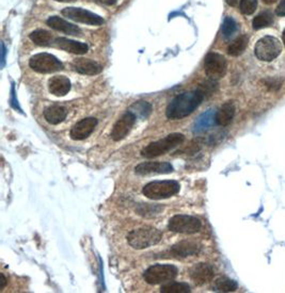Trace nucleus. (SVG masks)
I'll list each match as a JSON object with an SVG mask.
<instances>
[{
	"mask_svg": "<svg viewBox=\"0 0 285 293\" xmlns=\"http://www.w3.org/2000/svg\"><path fill=\"white\" fill-rule=\"evenodd\" d=\"M227 1V3L229 4V5H231V6H235L236 4H237V1L238 0H226Z\"/></svg>",
	"mask_w": 285,
	"mask_h": 293,
	"instance_id": "obj_38",
	"label": "nucleus"
},
{
	"mask_svg": "<svg viewBox=\"0 0 285 293\" xmlns=\"http://www.w3.org/2000/svg\"><path fill=\"white\" fill-rule=\"evenodd\" d=\"M130 112L140 118H146L152 112V104L147 101H136L129 109Z\"/></svg>",
	"mask_w": 285,
	"mask_h": 293,
	"instance_id": "obj_26",
	"label": "nucleus"
},
{
	"mask_svg": "<svg viewBox=\"0 0 285 293\" xmlns=\"http://www.w3.org/2000/svg\"><path fill=\"white\" fill-rule=\"evenodd\" d=\"M189 275L194 284L198 285V286H202V285L213 281L215 276V270L211 265L201 262V264H198L191 268Z\"/></svg>",
	"mask_w": 285,
	"mask_h": 293,
	"instance_id": "obj_14",
	"label": "nucleus"
},
{
	"mask_svg": "<svg viewBox=\"0 0 285 293\" xmlns=\"http://www.w3.org/2000/svg\"><path fill=\"white\" fill-rule=\"evenodd\" d=\"M162 210V207L160 205H152V204H143L139 209V214L143 216H153L158 214Z\"/></svg>",
	"mask_w": 285,
	"mask_h": 293,
	"instance_id": "obj_30",
	"label": "nucleus"
},
{
	"mask_svg": "<svg viewBox=\"0 0 285 293\" xmlns=\"http://www.w3.org/2000/svg\"><path fill=\"white\" fill-rule=\"evenodd\" d=\"M282 51L280 41L274 36H264L256 44L254 52L258 59L262 61L271 62L278 57Z\"/></svg>",
	"mask_w": 285,
	"mask_h": 293,
	"instance_id": "obj_6",
	"label": "nucleus"
},
{
	"mask_svg": "<svg viewBox=\"0 0 285 293\" xmlns=\"http://www.w3.org/2000/svg\"><path fill=\"white\" fill-rule=\"evenodd\" d=\"M73 69L79 74L93 76V75L100 74L103 71V66L90 59L80 58L73 62Z\"/></svg>",
	"mask_w": 285,
	"mask_h": 293,
	"instance_id": "obj_17",
	"label": "nucleus"
},
{
	"mask_svg": "<svg viewBox=\"0 0 285 293\" xmlns=\"http://www.w3.org/2000/svg\"><path fill=\"white\" fill-rule=\"evenodd\" d=\"M249 43V37L247 35H242L238 36L233 43L230 44V46L228 47V54L230 56L237 57L239 55H242L245 51V49L248 46Z\"/></svg>",
	"mask_w": 285,
	"mask_h": 293,
	"instance_id": "obj_24",
	"label": "nucleus"
},
{
	"mask_svg": "<svg viewBox=\"0 0 285 293\" xmlns=\"http://www.w3.org/2000/svg\"><path fill=\"white\" fill-rule=\"evenodd\" d=\"M204 70L207 77L213 80L219 79L227 73V60L219 54L211 52L205 58Z\"/></svg>",
	"mask_w": 285,
	"mask_h": 293,
	"instance_id": "obj_9",
	"label": "nucleus"
},
{
	"mask_svg": "<svg viewBox=\"0 0 285 293\" xmlns=\"http://www.w3.org/2000/svg\"><path fill=\"white\" fill-rule=\"evenodd\" d=\"M177 272V268L172 265H154L143 273V279L149 285H159L173 281Z\"/></svg>",
	"mask_w": 285,
	"mask_h": 293,
	"instance_id": "obj_5",
	"label": "nucleus"
},
{
	"mask_svg": "<svg viewBox=\"0 0 285 293\" xmlns=\"http://www.w3.org/2000/svg\"><path fill=\"white\" fill-rule=\"evenodd\" d=\"M30 40H31L37 46H49L51 43L54 44V37L46 31V30H35L30 34Z\"/></svg>",
	"mask_w": 285,
	"mask_h": 293,
	"instance_id": "obj_23",
	"label": "nucleus"
},
{
	"mask_svg": "<svg viewBox=\"0 0 285 293\" xmlns=\"http://www.w3.org/2000/svg\"><path fill=\"white\" fill-rule=\"evenodd\" d=\"M12 106L15 108V109H19L18 107V101L15 99V90H14V86H12Z\"/></svg>",
	"mask_w": 285,
	"mask_h": 293,
	"instance_id": "obj_34",
	"label": "nucleus"
},
{
	"mask_svg": "<svg viewBox=\"0 0 285 293\" xmlns=\"http://www.w3.org/2000/svg\"><path fill=\"white\" fill-rule=\"evenodd\" d=\"M162 239L161 231L152 226H144L132 230L127 235L129 244L136 250H144L158 244Z\"/></svg>",
	"mask_w": 285,
	"mask_h": 293,
	"instance_id": "obj_2",
	"label": "nucleus"
},
{
	"mask_svg": "<svg viewBox=\"0 0 285 293\" xmlns=\"http://www.w3.org/2000/svg\"><path fill=\"white\" fill-rule=\"evenodd\" d=\"M55 1H59V2H73V1H76V0H55Z\"/></svg>",
	"mask_w": 285,
	"mask_h": 293,
	"instance_id": "obj_40",
	"label": "nucleus"
},
{
	"mask_svg": "<svg viewBox=\"0 0 285 293\" xmlns=\"http://www.w3.org/2000/svg\"><path fill=\"white\" fill-rule=\"evenodd\" d=\"M46 22L51 29H55V30H57V31H61V32H64V33L70 34V35H80L81 34V30L77 26L70 24L69 21H66L58 16L49 17Z\"/></svg>",
	"mask_w": 285,
	"mask_h": 293,
	"instance_id": "obj_18",
	"label": "nucleus"
},
{
	"mask_svg": "<svg viewBox=\"0 0 285 293\" xmlns=\"http://www.w3.org/2000/svg\"><path fill=\"white\" fill-rule=\"evenodd\" d=\"M135 172L141 176L170 174L173 172V167L169 162H143L135 168Z\"/></svg>",
	"mask_w": 285,
	"mask_h": 293,
	"instance_id": "obj_12",
	"label": "nucleus"
},
{
	"mask_svg": "<svg viewBox=\"0 0 285 293\" xmlns=\"http://www.w3.org/2000/svg\"><path fill=\"white\" fill-rule=\"evenodd\" d=\"M202 226L201 221L196 216L186 215V214H177L172 216L168 228L177 234H185V235H192L196 234Z\"/></svg>",
	"mask_w": 285,
	"mask_h": 293,
	"instance_id": "obj_7",
	"label": "nucleus"
},
{
	"mask_svg": "<svg viewBox=\"0 0 285 293\" xmlns=\"http://www.w3.org/2000/svg\"><path fill=\"white\" fill-rule=\"evenodd\" d=\"M184 140H185L184 134L171 133L166 138L149 143L147 146H145L141 150V155L142 157L146 158V159H153V158L167 154L171 149L181 145L184 142Z\"/></svg>",
	"mask_w": 285,
	"mask_h": 293,
	"instance_id": "obj_3",
	"label": "nucleus"
},
{
	"mask_svg": "<svg viewBox=\"0 0 285 293\" xmlns=\"http://www.w3.org/2000/svg\"><path fill=\"white\" fill-rule=\"evenodd\" d=\"M258 7V0H242L241 1V12L245 15H250L254 13Z\"/></svg>",
	"mask_w": 285,
	"mask_h": 293,
	"instance_id": "obj_31",
	"label": "nucleus"
},
{
	"mask_svg": "<svg viewBox=\"0 0 285 293\" xmlns=\"http://www.w3.org/2000/svg\"><path fill=\"white\" fill-rule=\"evenodd\" d=\"M274 22V16L269 12H263L259 14L257 17H254L252 21V26L256 30L263 29L269 27Z\"/></svg>",
	"mask_w": 285,
	"mask_h": 293,
	"instance_id": "obj_28",
	"label": "nucleus"
},
{
	"mask_svg": "<svg viewBox=\"0 0 285 293\" xmlns=\"http://www.w3.org/2000/svg\"><path fill=\"white\" fill-rule=\"evenodd\" d=\"M276 14L278 15V16H285V0H282L280 4L277 6Z\"/></svg>",
	"mask_w": 285,
	"mask_h": 293,
	"instance_id": "obj_33",
	"label": "nucleus"
},
{
	"mask_svg": "<svg viewBox=\"0 0 285 293\" xmlns=\"http://www.w3.org/2000/svg\"><path fill=\"white\" fill-rule=\"evenodd\" d=\"M4 62H5V46L4 44L1 43V66H4Z\"/></svg>",
	"mask_w": 285,
	"mask_h": 293,
	"instance_id": "obj_36",
	"label": "nucleus"
},
{
	"mask_svg": "<svg viewBox=\"0 0 285 293\" xmlns=\"http://www.w3.org/2000/svg\"><path fill=\"white\" fill-rule=\"evenodd\" d=\"M201 251V246L199 243L193 242V241H188V240H184V241H181L176 243L175 245L172 246L171 252L176 257H181V258H186L189 256H194V255H198Z\"/></svg>",
	"mask_w": 285,
	"mask_h": 293,
	"instance_id": "obj_16",
	"label": "nucleus"
},
{
	"mask_svg": "<svg viewBox=\"0 0 285 293\" xmlns=\"http://www.w3.org/2000/svg\"><path fill=\"white\" fill-rule=\"evenodd\" d=\"M136 122V116H135L132 112L127 111L125 114H123L121 117L118 119V122L115 124L114 128L111 131V139L118 142L126 138L132 130V128Z\"/></svg>",
	"mask_w": 285,
	"mask_h": 293,
	"instance_id": "obj_11",
	"label": "nucleus"
},
{
	"mask_svg": "<svg viewBox=\"0 0 285 293\" xmlns=\"http://www.w3.org/2000/svg\"><path fill=\"white\" fill-rule=\"evenodd\" d=\"M216 124V113L213 110H208L204 113H202L198 118L197 121L194 122L193 127H192V131L193 133H202Z\"/></svg>",
	"mask_w": 285,
	"mask_h": 293,
	"instance_id": "obj_20",
	"label": "nucleus"
},
{
	"mask_svg": "<svg viewBox=\"0 0 285 293\" xmlns=\"http://www.w3.org/2000/svg\"><path fill=\"white\" fill-rule=\"evenodd\" d=\"M29 66L34 72L41 74H49L63 70V64L60 60H58L55 56L45 54V52L31 57L29 61Z\"/></svg>",
	"mask_w": 285,
	"mask_h": 293,
	"instance_id": "obj_8",
	"label": "nucleus"
},
{
	"mask_svg": "<svg viewBox=\"0 0 285 293\" xmlns=\"http://www.w3.org/2000/svg\"><path fill=\"white\" fill-rule=\"evenodd\" d=\"M235 115V107L233 102H226L216 112V124L226 127L233 121Z\"/></svg>",
	"mask_w": 285,
	"mask_h": 293,
	"instance_id": "obj_21",
	"label": "nucleus"
},
{
	"mask_svg": "<svg viewBox=\"0 0 285 293\" xmlns=\"http://www.w3.org/2000/svg\"><path fill=\"white\" fill-rule=\"evenodd\" d=\"M204 97L205 95L199 89L176 96L167 107V117L169 119H181L190 115L203 101Z\"/></svg>",
	"mask_w": 285,
	"mask_h": 293,
	"instance_id": "obj_1",
	"label": "nucleus"
},
{
	"mask_svg": "<svg viewBox=\"0 0 285 293\" xmlns=\"http://www.w3.org/2000/svg\"><path fill=\"white\" fill-rule=\"evenodd\" d=\"M96 125L97 119L94 117H87L81 119V121H79L73 126V128L70 132V137L72 140L75 141L85 140L88 137H90V134L94 131Z\"/></svg>",
	"mask_w": 285,
	"mask_h": 293,
	"instance_id": "obj_13",
	"label": "nucleus"
},
{
	"mask_svg": "<svg viewBox=\"0 0 285 293\" xmlns=\"http://www.w3.org/2000/svg\"><path fill=\"white\" fill-rule=\"evenodd\" d=\"M161 293H189L190 286L186 283H175V282H168L164 283L161 288Z\"/></svg>",
	"mask_w": 285,
	"mask_h": 293,
	"instance_id": "obj_27",
	"label": "nucleus"
},
{
	"mask_svg": "<svg viewBox=\"0 0 285 293\" xmlns=\"http://www.w3.org/2000/svg\"><path fill=\"white\" fill-rule=\"evenodd\" d=\"M237 30V25L235 20L232 17H227L223 21L222 25V33L226 39H229L232 35H233Z\"/></svg>",
	"mask_w": 285,
	"mask_h": 293,
	"instance_id": "obj_29",
	"label": "nucleus"
},
{
	"mask_svg": "<svg viewBox=\"0 0 285 293\" xmlns=\"http://www.w3.org/2000/svg\"><path fill=\"white\" fill-rule=\"evenodd\" d=\"M238 288V284L231 280L228 279V277H220V279L217 280L214 283L213 286V291L215 292H234Z\"/></svg>",
	"mask_w": 285,
	"mask_h": 293,
	"instance_id": "obj_25",
	"label": "nucleus"
},
{
	"mask_svg": "<svg viewBox=\"0 0 285 293\" xmlns=\"http://www.w3.org/2000/svg\"><path fill=\"white\" fill-rule=\"evenodd\" d=\"M0 277H1V284H0V290H2L5 287V285H6V279H5V276L2 273L0 274Z\"/></svg>",
	"mask_w": 285,
	"mask_h": 293,
	"instance_id": "obj_37",
	"label": "nucleus"
},
{
	"mask_svg": "<svg viewBox=\"0 0 285 293\" xmlns=\"http://www.w3.org/2000/svg\"><path fill=\"white\" fill-rule=\"evenodd\" d=\"M94 1L102 3V4H106V5H112L117 2V0H94Z\"/></svg>",
	"mask_w": 285,
	"mask_h": 293,
	"instance_id": "obj_35",
	"label": "nucleus"
},
{
	"mask_svg": "<svg viewBox=\"0 0 285 293\" xmlns=\"http://www.w3.org/2000/svg\"><path fill=\"white\" fill-rule=\"evenodd\" d=\"M276 1L277 0H263V2L266 4H272V3H275Z\"/></svg>",
	"mask_w": 285,
	"mask_h": 293,
	"instance_id": "obj_39",
	"label": "nucleus"
},
{
	"mask_svg": "<svg viewBox=\"0 0 285 293\" xmlns=\"http://www.w3.org/2000/svg\"><path fill=\"white\" fill-rule=\"evenodd\" d=\"M62 14L69 19L82 22V24L92 26H100L104 24L103 17L90 11L80 9V7H65V9L62 10Z\"/></svg>",
	"mask_w": 285,
	"mask_h": 293,
	"instance_id": "obj_10",
	"label": "nucleus"
},
{
	"mask_svg": "<svg viewBox=\"0 0 285 293\" xmlns=\"http://www.w3.org/2000/svg\"><path fill=\"white\" fill-rule=\"evenodd\" d=\"M67 110L66 108L59 106V104H54V106H49L44 111V117L46 121L51 125H58L62 123L66 118Z\"/></svg>",
	"mask_w": 285,
	"mask_h": 293,
	"instance_id": "obj_22",
	"label": "nucleus"
},
{
	"mask_svg": "<svg viewBox=\"0 0 285 293\" xmlns=\"http://www.w3.org/2000/svg\"><path fill=\"white\" fill-rule=\"evenodd\" d=\"M179 189H181L179 184L174 180H162V182L158 180L145 185L142 189V193L149 199L159 200L173 196L179 192Z\"/></svg>",
	"mask_w": 285,
	"mask_h": 293,
	"instance_id": "obj_4",
	"label": "nucleus"
},
{
	"mask_svg": "<svg viewBox=\"0 0 285 293\" xmlns=\"http://www.w3.org/2000/svg\"><path fill=\"white\" fill-rule=\"evenodd\" d=\"M266 82V87L271 90H279L282 85V80L279 79H267L265 80Z\"/></svg>",
	"mask_w": 285,
	"mask_h": 293,
	"instance_id": "obj_32",
	"label": "nucleus"
},
{
	"mask_svg": "<svg viewBox=\"0 0 285 293\" xmlns=\"http://www.w3.org/2000/svg\"><path fill=\"white\" fill-rule=\"evenodd\" d=\"M54 45L57 48H60L75 55H85L87 54L89 49L87 44L73 41L70 39H65V37H57L54 41Z\"/></svg>",
	"mask_w": 285,
	"mask_h": 293,
	"instance_id": "obj_15",
	"label": "nucleus"
},
{
	"mask_svg": "<svg viewBox=\"0 0 285 293\" xmlns=\"http://www.w3.org/2000/svg\"><path fill=\"white\" fill-rule=\"evenodd\" d=\"M283 43H284V46H285V30H284V32H283Z\"/></svg>",
	"mask_w": 285,
	"mask_h": 293,
	"instance_id": "obj_41",
	"label": "nucleus"
},
{
	"mask_svg": "<svg viewBox=\"0 0 285 293\" xmlns=\"http://www.w3.org/2000/svg\"><path fill=\"white\" fill-rule=\"evenodd\" d=\"M48 90L56 96H64L70 92L71 81L64 76H55L48 81Z\"/></svg>",
	"mask_w": 285,
	"mask_h": 293,
	"instance_id": "obj_19",
	"label": "nucleus"
}]
</instances>
